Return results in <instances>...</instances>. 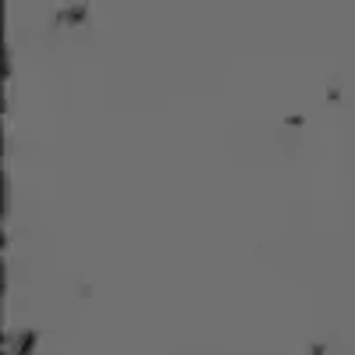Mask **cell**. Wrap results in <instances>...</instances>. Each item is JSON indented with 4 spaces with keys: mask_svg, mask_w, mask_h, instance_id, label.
I'll use <instances>...</instances> for the list:
<instances>
[{
    "mask_svg": "<svg viewBox=\"0 0 355 355\" xmlns=\"http://www.w3.org/2000/svg\"><path fill=\"white\" fill-rule=\"evenodd\" d=\"M36 341H40V334H36V331H25V334L18 338V348H15V355H33Z\"/></svg>",
    "mask_w": 355,
    "mask_h": 355,
    "instance_id": "cell-1",
    "label": "cell"
}]
</instances>
